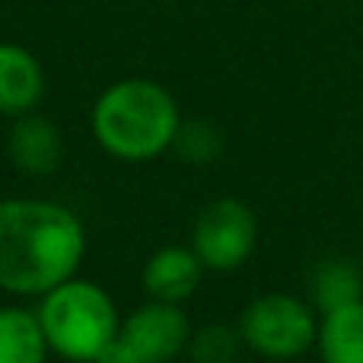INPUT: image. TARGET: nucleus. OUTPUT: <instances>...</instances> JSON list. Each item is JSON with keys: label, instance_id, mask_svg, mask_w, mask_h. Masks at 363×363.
<instances>
[{"label": "nucleus", "instance_id": "39448f33", "mask_svg": "<svg viewBox=\"0 0 363 363\" xmlns=\"http://www.w3.org/2000/svg\"><path fill=\"white\" fill-rule=\"evenodd\" d=\"M258 242V220L252 207L239 198H217L198 213L191 230V249L207 271L242 268Z\"/></svg>", "mask_w": 363, "mask_h": 363}, {"label": "nucleus", "instance_id": "20e7f679", "mask_svg": "<svg viewBox=\"0 0 363 363\" xmlns=\"http://www.w3.org/2000/svg\"><path fill=\"white\" fill-rule=\"evenodd\" d=\"M242 345L264 360H296L315 347L319 315L313 303L290 294H262L236 322Z\"/></svg>", "mask_w": 363, "mask_h": 363}, {"label": "nucleus", "instance_id": "423d86ee", "mask_svg": "<svg viewBox=\"0 0 363 363\" xmlns=\"http://www.w3.org/2000/svg\"><path fill=\"white\" fill-rule=\"evenodd\" d=\"M118 335L134 347V354L144 363H169L179 354H185L191 325H188V315L182 313L179 303L150 300L121 322Z\"/></svg>", "mask_w": 363, "mask_h": 363}, {"label": "nucleus", "instance_id": "f8f14e48", "mask_svg": "<svg viewBox=\"0 0 363 363\" xmlns=\"http://www.w3.org/2000/svg\"><path fill=\"white\" fill-rule=\"evenodd\" d=\"M48 351L35 313L16 306L0 309V363H45Z\"/></svg>", "mask_w": 363, "mask_h": 363}, {"label": "nucleus", "instance_id": "7ed1b4c3", "mask_svg": "<svg viewBox=\"0 0 363 363\" xmlns=\"http://www.w3.org/2000/svg\"><path fill=\"white\" fill-rule=\"evenodd\" d=\"M35 315L51 351L74 363H93L121 332L112 296L99 284L80 277L48 290Z\"/></svg>", "mask_w": 363, "mask_h": 363}, {"label": "nucleus", "instance_id": "0eeeda50", "mask_svg": "<svg viewBox=\"0 0 363 363\" xmlns=\"http://www.w3.org/2000/svg\"><path fill=\"white\" fill-rule=\"evenodd\" d=\"M45 99V70L29 48L16 42H0V115L35 112Z\"/></svg>", "mask_w": 363, "mask_h": 363}, {"label": "nucleus", "instance_id": "9b49d317", "mask_svg": "<svg viewBox=\"0 0 363 363\" xmlns=\"http://www.w3.org/2000/svg\"><path fill=\"white\" fill-rule=\"evenodd\" d=\"M315 351L322 363H363V303L319 315Z\"/></svg>", "mask_w": 363, "mask_h": 363}, {"label": "nucleus", "instance_id": "4468645a", "mask_svg": "<svg viewBox=\"0 0 363 363\" xmlns=\"http://www.w3.org/2000/svg\"><path fill=\"white\" fill-rule=\"evenodd\" d=\"M172 147H176L188 163L204 166L220 157V150H223V134H220L211 121H182Z\"/></svg>", "mask_w": 363, "mask_h": 363}, {"label": "nucleus", "instance_id": "1a4fd4ad", "mask_svg": "<svg viewBox=\"0 0 363 363\" xmlns=\"http://www.w3.org/2000/svg\"><path fill=\"white\" fill-rule=\"evenodd\" d=\"M61 131L42 115H19L10 128V160L26 176H48L61 166Z\"/></svg>", "mask_w": 363, "mask_h": 363}, {"label": "nucleus", "instance_id": "2eb2a0df", "mask_svg": "<svg viewBox=\"0 0 363 363\" xmlns=\"http://www.w3.org/2000/svg\"><path fill=\"white\" fill-rule=\"evenodd\" d=\"M93 363H144V360H140L138 354H134V347L118 335V338H115L112 345H108L106 351H102Z\"/></svg>", "mask_w": 363, "mask_h": 363}, {"label": "nucleus", "instance_id": "9d476101", "mask_svg": "<svg viewBox=\"0 0 363 363\" xmlns=\"http://www.w3.org/2000/svg\"><path fill=\"white\" fill-rule=\"evenodd\" d=\"M309 303L319 315L363 303V264L351 258H325L309 277Z\"/></svg>", "mask_w": 363, "mask_h": 363}, {"label": "nucleus", "instance_id": "6e6552de", "mask_svg": "<svg viewBox=\"0 0 363 363\" xmlns=\"http://www.w3.org/2000/svg\"><path fill=\"white\" fill-rule=\"evenodd\" d=\"M204 264L194 255L191 245H163L144 264V290L150 300L160 303H185L198 290L204 277Z\"/></svg>", "mask_w": 363, "mask_h": 363}, {"label": "nucleus", "instance_id": "f03ea898", "mask_svg": "<svg viewBox=\"0 0 363 363\" xmlns=\"http://www.w3.org/2000/svg\"><path fill=\"white\" fill-rule=\"evenodd\" d=\"M93 138L108 157L125 163L157 160L176 144L182 128L179 106L166 86L144 77L118 80L96 99Z\"/></svg>", "mask_w": 363, "mask_h": 363}, {"label": "nucleus", "instance_id": "ddd939ff", "mask_svg": "<svg viewBox=\"0 0 363 363\" xmlns=\"http://www.w3.org/2000/svg\"><path fill=\"white\" fill-rule=\"evenodd\" d=\"M242 335L233 325H201L188 338V360L191 363H236L242 351Z\"/></svg>", "mask_w": 363, "mask_h": 363}, {"label": "nucleus", "instance_id": "f257e3e1", "mask_svg": "<svg viewBox=\"0 0 363 363\" xmlns=\"http://www.w3.org/2000/svg\"><path fill=\"white\" fill-rule=\"evenodd\" d=\"M86 233L70 207L38 198L0 201V290L45 296L77 277Z\"/></svg>", "mask_w": 363, "mask_h": 363}]
</instances>
